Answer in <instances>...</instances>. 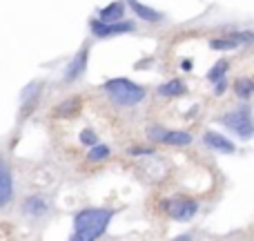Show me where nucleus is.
<instances>
[{
  "label": "nucleus",
  "instance_id": "11",
  "mask_svg": "<svg viewBox=\"0 0 254 241\" xmlns=\"http://www.w3.org/2000/svg\"><path fill=\"white\" fill-rule=\"evenodd\" d=\"M161 143H167V145H188V143H192V136L188 134V132H183V130H163V134H161Z\"/></svg>",
  "mask_w": 254,
  "mask_h": 241
},
{
  "label": "nucleus",
  "instance_id": "9",
  "mask_svg": "<svg viewBox=\"0 0 254 241\" xmlns=\"http://www.w3.org/2000/svg\"><path fill=\"white\" fill-rule=\"evenodd\" d=\"M203 141H205L207 148L212 150H219V152H225V154H232L234 152V143L232 141H228L225 136L216 134V132H207L205 136H203Z\"/></svg>",
  "mask_w": 254,
  "mask_h": 241
},
{
  "label": "nucleus",
  "instance_id": "8",
  "mask_svg": "<svg viewBox=\"0 0 254 241\" xmlns=\"http://www.w3.org/2000/svg\"><path fill=\"white\" fill-rule=\"evenodd\" d=\"M85 67H87V49H80V52L76 54L74 58H71L69 65H67L65 80H67V83H69V80H76L85 72Z\"/></svg>",
  "mask_w": 254,
  "mask_h": 241
},
{
  "label": "nucleus",
  "instance_id": "12",
  "mask_svg": "<svg viewBox=\"0 0 254 241\" xmlns=\"http://www.w3.org/2000/svg\"><path fill=\"white\" fill-rule=\"evenodd\" d=\"M123 13H125L123 2H114V4H110V7L101 9V20L103 22H119L121 18H123Z\"/></svg>",
  "mask_w": 254,
  "mask_h": 241
},
{
  "label": "nucleus",
  "instance_id": "13",
  "mask_svg": "<svg viewBox=\"0 0 254 241\" xmlns=\"http://www.w3.org/2000/svg\"><path fill=\"white\" fill-rule=\"evenodd\" d=\"M129 4H131V9L138 13V18H143V20H147V22H158L163 18V13L154 11V9H149V7H143L138 0H129Z\"/></svg>",
  "mask_w": 254,
  "mask_h": 241
},
{
  "label": "nucleus",
  "instance_id": "10",
  "mask_svg": "<svg viewBox=\"0 0 254 241\" xmlns=\"http://www.w3.org/2000/svg\"><path fill=\"white\" fill-rule=\"evenodd\" d=\"M47 210H49V203H47V199H43V197H31V199H27L25 206H22V212L29 217H36V219L43 217Z\"/></svg>",
  "mask_w": 254,
  "mask_h": 241
},
{
  "label": "nucleus",
  "instance_id": "7",
  "mask_svg": "<svg viewBox=\"0 0 254 241\" xmlns=\"http://www.w3.org/2000/svg\"><path fill=\"white\" fill-rule=\"evenodd\" d=\"M13 197V181H11V172H9L7 163L0 161V208L7 206Z\"/></svg>",
  "mask_w": 254,
  "mask_h": 241
},
{
  "label": "nucleus",
  "instance_id": "3",
  "mask_svg": "<svg viewBox=\"0 0 254 241\" xmlns=\"http://www.w3.org/2000/svg\"><path fill=\"white\" fill-rule=\"evenodd\" d=\"M223 125H228L232 132H237L241 139H250L254 127H252V116H250V107H239L232 110L223 116Z\"/></svg>",
  "mask_w": 254,
  "mask_h": 241
},
{
  "label": "nucleus",
  "instance_id": "20",
  "mask_svg": "<svg viewBox=\"0 0 254 241\" xmlns=\"http://www.w3.org/2000/svg\"><path fill=\"white\" fill-rule=\"evenodd\" d=\"M174 241H192V235H181V237L174 239Z\"/></svg>",
  "mask_w": 254,
  "mask_h": 241
},
{
  "label": "nucleus",
  "instance_id": "5",
  "mask_svg": "<svg viewBox=\"0 0 254 241\" xmlns=\"http://www.w3.org/2000/svg\"><path fill=\"white\" fill-rule=\"evenodd\" d=\"M254 40V34L252 31H241V34H228V36H221V38H214L210 40V47L212 49H237L241 45H248Z\"/></svg>",
  "mask_w": 254,
  "mask_h": 241
},
{
  "label": "nucleus",
  "instance_id": "18",
  "mask_svg": "<svg viewBox=\"0 0 254 241\" xmlns=\"http://www.w3.org/2000/svg\"><path fill=\"white\" fill-rule=\"evenodd\" d=\"M225 72H228V61H221V63H216L210 72H207V79L216 83V80H221L225 76Z\"/></svg>",
  "mask_w": 254,
  "mask_h": 241
},
{
  "label": "nucleus",
  "instance_id": "14",
  "mask_svg": "<svg viewBox=\"0 0 254 241\" xmlns=\"http://www.w3.org/2000/svg\"><path fill=\"white\" fill-rule=\"evenodd\" d=\"M78 110H80V98H69V101H65V103L54 107V114L56 116H74V114H78Z\"/></svg>",
  "mask_w": 254,
  "mask_h": 241
},
{
  "label": "nucleus",
  "instance_id": "1",
  "mask_svg": "<svg viewBox=\"0 0 254 241\" xmlns=\"http://www.w3.org/2000/svg\"><path fill=\"white\" fill-rule=\"evenodd\" d=\"M112 210H105V208H96V210H83L76 215L74 219V235H71L69 241H96L105 233L107 224H110Z\"/></svg>",
  "mask_w": 254,
  "mask_h": 241
},
{
  "label": "nucleus",
  "instance_id": "4",
  "mask_svg": "<svg viewBox=\"0 0 254 241\" xmlns=\"http://www.w3.org/2000/svg\"><path fill=\"white\" fill-rule=\"evenodd\" d=\"M167 212L176 221H190L198 212V203L192 199H174L167 203Z\"/></svg>",
  "mask_w": 254,
  "mask_h": 241
},
{
  "label": "nucleus",
  "instance_id": "17",
  "mask_svg": "<svg viewBox=\"0 0 254 241\" xmlns=\"http://www.w3.org/2000/svg\"><path fill=\"white\" fill-rule=\"evenodd\" d=\"M110 157V148L107 145H98L94 143L92 150H89V161H103V159Z\"/></svg>",
  "mask_w": 254,
  "mask_h": 241
},
{
  "label": "nucleus",
  "instance_id": "6",
  "mask_svg": "<svg viewBox=\"0 0 254 241\" xmlns=\"http://www.w3.org/2000/svg\"><path fill=\"white\" fill-rule=\"evenodd\" d=\"M134 29H136L134 22H103V20L92 22V34L98 36V38L116 36V34H127V31H134Z\"/></svg>",
  "mask_w": 254,
  "mask_h": 241
},
{
  "label": "nucleus",
  "instance_id": "2",
  "mask_svg": "<svg viewBox=\"0 0 254 241\" xmlns=\"http://www.w3.org/2000/svg\"><path fill=\"white\" fill-rule=\"evenodd\" d=\"M103 89H105V94L116 105H123V107H134L145 98V89L127 79L107 80V83L103 85Z\"/></svg>",
  "mask_w": 254,
  "mask_h": 241
},
{
  "label": "nucleus",
  "instance_id": "16",
  "mask_svg": "<svg viewBox=\"0 0 254 241\" xmlns=\"http://www.w3.org/2000/svg\"><path fill=\"white\" fill-rule=\"evenodd\" d=\"M234 92H237V96H241V98H250V96H252V92H254V83H252V79H248V76L239 79L237 83H234Z\"/></svg>",
  "mask_w": 254,
  "mask_h": 241
},
{
  "label": "nucleus",
  "instance_id": "15",
  "mask_svg": "<svg viewBox=\"0 0 254 241\" xmlns=\"http://www.w3.org/2000/svg\"><path fill=\"white\" fill-rule=\"evenodd\" d=\"M158 94H161V96H183L185 85H183V80L174 79V80H170V83L161 85V87H158Z\"/></svg>",
  "mask_w": 254,
  "mask_h": 241
},
{
  "label": "nucleus",
  "instance_id": "19",
  "mask_svg": "<svg viewBox=\"0 0 254 241\" xmlns=\"http://www.w3.org/2000/svg\"><path fill=\"white\" fill-rule=\"evenodd\" d=\"M96 134H94V130H83L80 132V143L83 145H89V148H92L94 143H96Z\"/></svg>",
  "mask_w": 254,
  "mask_h": 241
}]
</instances>
